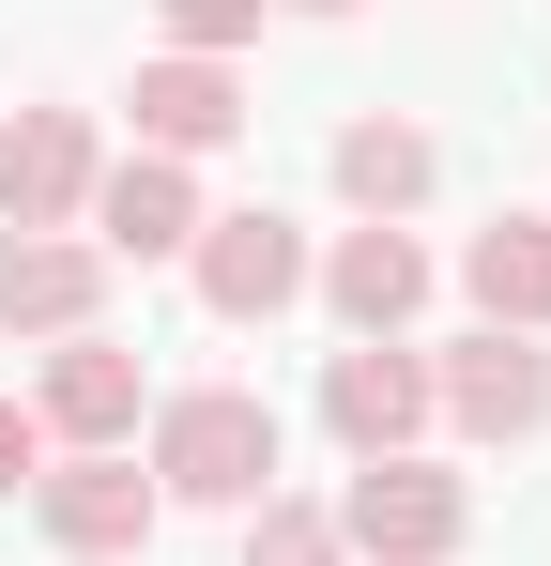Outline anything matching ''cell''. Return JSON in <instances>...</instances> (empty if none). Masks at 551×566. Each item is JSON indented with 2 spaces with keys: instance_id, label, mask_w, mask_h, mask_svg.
<instances>
[{
  "instance_id": "obj_18",
  "label": "cell",
  "mask_w": 551,
  "mask_h": 566,
  "mask_svg": "<svg viewBox=\"0 0 551 566\" xmlns=\"http://www.w3.org/2000/svg\"><path fill=\"white\" fill-rule=\"evenodd\" d=\"M306 15H353V0H306Z\"/></svg>"
},
{
  "instance_id": "obj_4",
  "label": "cell",
  "mask_w": 551,
  "mask_h": 566,
  "mask_svg": "<svg viewBox=\"0 0 551 566\" xmlns=\"http://www.w3.org/2000/svg\"><path fill=\"white\" fill-rule=\"evenodd\" d=\"M184 261H199V306H215V322H276V306L306 291V230H291L276 199L261 214H199Z\"/></svg>"
},
{
  "instance_id": "obj_14",
  "label": "cell",
  "mask_w": 551,
  "mask_h": 566,
  "mask_svg": "<svg viewBox=\"0 0 551 566\" xmlns=\"http://www.w3.org/2000/svg\"><path fill=\"white\" fill-rule=\"evenodd\" d=\"M337 199H353L367 230H398V214L429 199V138H414V123H337Z\"/></svg>"
},
{
  "instance_id": "obj_1",
  "label": "cell",
  "mask_w": 551,
  "mask_h": 566,
  "mask_svg": "<svg viewBox=\"0 0 551 566\" xmlns=\"http://www.w3.org/2000/svg\"><path fill=\"white\" fill-rule=\"evenodd\" d=\"M154 505H276V398L184 382L154 413Z\"/></svg>"
},
{
  "instance_id": "obj_3",
  "label": "cell",
  "mask_w": 551,
  "mask_h": 566,
  "mask_svg": "<svg viewBox=\"0 0 551 566\" xmlns=\"http://www.w3.org/2000/svg\"><path fill=\"white\" fill-rule=\"evenodd\" d=\"M31 505H46V536H62L77 566H138V552H154V521H169V505H154V474L123 460V444L46 460V474H31Z\"/></svg>"
},
{
  "instance_id": "obj_5",
  "label": "cell",
  "mask_w": 551,
  "mask_h": 566,
  "mask_svg": "<svg viewBox=\"0 0 551 566\" xmlns=\"http://www.w3.org/2000/svg\"><path fill=\"white\" fill-rule=\"evenodd\" d=\"M322 429H337L353 460H414V429H429V353L353 337V353L322 368Z\"/></svg>"
},
{
  "instance_id": "obj_10",
  "label": "cell",
  "mask_w": 551,
  "mask_h": 566,
  "mask_svg": "<svg viewBox=\"0 0 551 566\" xmlns=\"http://www.w3.org/2000/svg\"><path fill=\"white\" fill-rule=\"evenodd\" d=\"M322 276V306L353 322V337H398L414 306H429V245L414 230H337V261H306Z\"/></svg>"
},
{
  "instance_id": "obj_11",
  "label": "cell",
  "mask_w": 551,
  "mask_h": 566,
  "mask_svg": "<svg viewBox=\"0 0 551 566\" xmlns=\"http://www.w3.org/2000/svg\"><path fill=\"white\" fill-rule=\"evenodd\" d=\"M215 138H246V77L230 62H138V154H215Z\"/></svg>"
},
{
  "instance_id": "obj_12",
  "label": "cell",
  "mask_w": 551,
  "mask_h": 566,
  "mask_svg": "<svg viewBox=\"0 0 551 566\" xmlns=\"http://www.w3.org/2000/svg\"><path fill=\"white\" fill-rule=\"evenodd\" d=\"M92 291H107V261L92 245H62V230H0V322H31V337H77Z\"/></svg>"
},
{
  "instance_id": "obj_2",
  "label": "cell",
  "mask_w": 551,
  "mask_h": 566,
  "mask_svg": "<svg viewBox=\"0 0 551 566\" xmlns=\"http://www.w3.org/2000/svg\"><path fill=\"white\" fill-rule=\"evenodd\" d=\"M337 521V552H383V566H445L459 536H475V490L429 460H353V490L322 505Z\"/></svg>"
},
{
  "instance_id": "obj_17",
  "label": "cell",
  "mask_w": 551,
  "mask_h": 566,
  "mask_svg": "<svg viewBox=\"0 0 551 566\" xmlns=\"http://www.w3.org/2000/svg\"><path fill=\"white\" fill-rule=\"evenodd\" d=\"M31 474H46V413H15V398H0V490H31Z\"/></svg>"
},
{
  "instance_id": "obj_9",
  "label": "cell",
  "mask_w": 551,
  "mask_h": 566,
  "mask_svg": "<svg viewBox=\"0 0 551 566\" xmlns=\"http://www.w3.org/2000/svg\"><path fill=\"white\" fill-rule=\"evenodd\" d=\"M31 413H46V444H138V353L77 322V337L46 353V398H31Z\"/></svg>"
},
{
  "instance_id": "obj_15",
  "label": "cell",
  "mask_w": 551,
  "mask_h": 566,
  "mask_svg": "<svg viewBox=\"0 0 551 566\" xmlns=\"http://www.w3.org/2000/svg\"><path fill=\"white\" fill-rule=\"evenodd\" d=\"M246 566H353L322 505H246Z\"/></svg>"
},
{
  "instance_id": "obj_16",
  "label": "cell",
  "mask_w": 551,
  "mask_h": 566,
  "mask_svg": "<svg viewBox=\"0 0 551 566\" xmlns=\"http://www.w3.org/2000/svg\"><path fill=\"white\" fill-rule=\"evenodd\" d=\"M154 15H169V46H184V62H230V46L261 31V0H154Z\"/></svg>"
},
{
  "instance_id": "obj_7",
  "label": "cell",
  "mask_w": 551,
  "mask_h": 566,
  "mask_svg": "<svg viewBox=\"0 0 551 566\" xmlns=\"http://www.w3.org/2000/svg\"><path fill=\"white\" fill-rule=\"evenodd\" d=\"M92 261H184L199 245V185H184V154H123V169H92Z\"/></svg>"
},
{
  "instance_id": "obj_6",
  "label": "cell",
  "mask_w": 551,
  "mask_h": 566,
  "mask_svg": "<svg viewBox=\"0 0 551 566\" xmlns=\"http://www.w3.org/2000/svg\"><path fill=\"white\" fill-rule=\"evenodd\" d=\"M429 413H459L475 444H521V429H551V353L490 322V337H459L445 368H429Z\"/></svg>"
},
{
  "instance_id": "obj_13",
  "label": "cell",
  "mask_w": 551,
  "mask_h": 566,
  "mask_svg": "<svg viewBox=\"0 0 551 566\" xmlns=\"http://www.w3.org/2000/svg\"><path fill=\"white\" fill-rule=\"evenodd\" d=\"M459 291L506 322V337H551V214H490L459 245Z\"/></svg>"
},
{
  "instance_id": "obj_8",
  "label": "cell",
  "mask_w": 551,
  "mask_h": 566,
  "mask_svg": "<svg viewBox=\"0 0 551 566\" xmlns=\"http://www.w3.org/2000/svg\"><path fill=\"white\" fill-rule=\"evenodd\" d=\"M92 169H107V154H92L77 107H15V123H0V230H62L92 199Z\"/></svg>"
}]
</instances>
